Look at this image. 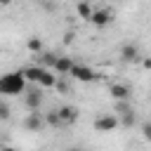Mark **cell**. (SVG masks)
<instances>
[{"instance_id":"1","label":"cell","mask_w":151,"mask_h":151,"mask_svg":"<svg viewBox=\"0 0 151 151\" xmlns=\"http://www.w3.org/2000/svg\"><path fill=\"white\" fill-rule=\"evenodd\" d=\"M24 90H26V78L21 71H9L0 76V94L14 97V94H24Z\"/></svg>"},{"instance_id":"2","label":"cell","mask_w":151,"mask_h":151,"mask_svg":"<svg viewBox=\"0 0 151 151\" xmlns=\"http://www.w3.org/2000/svg\"><path fill=\"white\" fill-rule=\"evenodd\" d=\"M116 113L120 116L118 118V125H123V127H132L137 123V116H134V109L130 106V99L127 101H118L116 104Z\"/></svg>"},{"instance_id":"3","label":"cell","mask_w":151,"mask_h":151,"mask_svg":"<svg viewBox=\"0 0 151 151\" xmlns=\"http://www.w3.org/2000/svg\"><path fill=\"white\" fill-rule=\"evenodd\" d=\"M68 76H73V78L80 80V83H92V80H97V73H94L90 66H85V64H76V61H73Z\"/></svg>"},{"instance_id":"4","label":"cell","mask_w":151,"mask_h":151,"mask_svg":"<svg viewBox=\"0 0 151 151\" xmlns=\"http://www.w3.org/2000/svg\"><path fill=\"white\" fill-rule=\"evenodd\" d=\"M90 24H94L97 28H104V26H109L111 21H113V12L109 9V7H101V9H92V14H90V19H87Z\"/></svg>"},{"instance_id":"5","label":"cell","mask_w":151,"mask_h":151,"mask_svg":"<svg viewBox=\"0 0 151 151\" xmlns=\"http://www.w3.org/2000/svg\"><path fill=\"white\" fill-rule=\"evenodd\" d=\"M24 101H26V109H28V111H38V109H40V104H42V92L38 90V85L24 90Z\"/></svg>"},{"instance_id":"6","label":"cell","mask_w":151,"mask_h":151,"mask_svg":"<svg viewBox=\"0 0 151 151\" xmlns=\"http://www.w3.org/2000/svg\"><path fill=\"white\" fill-rule=\"evenodd\" d=\"M116 127H118V116H116V113L94 118V130H97V132H113Z\"/></svg>"},{"instance_id":"7","label":"cell","mask_w":151,"mask_h":151,"mask_svg":"<svg viewBox=\"0 0 151 151\" xmlns=\"http://www.w3.org/2000/svg\"><path fill=\"white\" fill-rule=\"evenodd\" d=\"M120 59H123L125 64H134V61H139V59H142V52H139V47H137V45L127 42V45H123V47H120Z\"/></svg>"},{"instance_id":"8","label":"cell","mask_w":151,"mask_h":151,"mask_svg":"<svg viewBox=\"0 0 151 151\" xmlns=\"http://www.w3.org/2000/svg\"><path fill=\"white\" fill-rule=\"evenodd\" d=\"M109 92H111V97H113L116 101H127V99L132 97V92H130V87H127L125 83H111V85H109Z\"/></svg>"},{"instance_id":"9","label":"cell","mask_w":151,"mask_h":151,"mask_svg":"<svg viewBox=\"0 0 151 151\" xmlns=\"http://www.w3.org/2000/svg\"><path fill=\"white\" fill-rule=\"evenodd\" d=\"M57 116H59L61 125H73V123L78 120V109L66 104V106H59V109H57Z\"/></svg>"},{"instance_id":"10","label":"cell","mask_w":151,"mask_h":151,"mask_svg":"<svg viewBox=\"0 0 151 151\" xmlns=\"http://www.w3.org/2000/svg\"><path fill=\"white\" fill-rule=\"evenodd\" d=\"M24 127H26L28 132H40V130L45 127V120H42V116H40L38 111H31V113L24 118Z\"/></svg>"},{"instance_id":"11","label":"cell","mask_w":151,"mask_h":151,"mask_svg":"<svg viewBox=\"0 0 151 151\" xmlns=\"http://www.w3.org/2000/svg\"><path fill=\"white\" fill-rule=\"evenodd\" d=\"M71 66H73V59L71 57H57L54 64H52V68L57 71V76H68Z\"/></svg>"},{"instance_id":"12","label":"cell","mask_w":151,"mask_h":151,"mask_svg":"<svg viewBox=\"0 0 151 151\" xmlns=\"http://www.w3.org/2000/svg\"><path fill=\"white\" fill-rule=\"evenodd\" d=\"M42 71H45V66H28V68H24L21 73H24V78H26L28 83H35V85H38V80H40Z\"/></svg>"},{"instance_id":"13","label":"cell","mask_w":151,"mask_h":151,"mask_svg":"<svg viewBox=\"0 0 151 151\" xmlns=\"http://www.w3.org/2000/svg\"><path fill=\"white\" fill-rule=\"evenodd\" d=\"M54 83H57V76H54L50 68H45L42 76H40V80H38V85H40V87H54Z\"/></svg>"},{"instance_id":"14","label":"cell","mask_w":151,"mask_h":151,"mask_svg":"<svg viewBox=\"0 0 151 151\" xmlns=\"http://www.w3.org/2000/svg\"><path fill=\"white\" fill-rule=\"evenodd\" d=\"M76 14H78L80 19H90V14H92V5H90L87 0H80V2L76 5Z\"/></svg>"},{"instance_id":"15","label":"cell","mask_w":151,"mask_h":151,"mask_svg":"<svg viewBox=\"0 0 151 151\" xmlns=\"http://www.w3.org/2000/svg\"><path fill=\"white\" fill-rule=\"evenodd\" d=\"M42 120H45V125H50V127H64V125H61V120H59V116H57V109L47 111Z\"/></svg>"},{"instance_id":"16","label":"cell","mask_w":151,"mask_h":151,"mask_svg":"<svg viewBox=\"0 0 151 151\" xmlns=\"http://www.w3.org/2000/svg\"><path fill=\"white\" fill-rule=\"evenodd\" d=\"M26 47H28L33 54H40V52H42V40H40L38 35H31L28 42H26Z\"/></svg>"},{"instance_id":"17","label":"cell","mask_w":151,"mask_h":151,"mask_svg":"<svg viewBox=\"0 0 151 151\" xmlns=\"http://www.w3.org/2000/svg\"><path fill=\"white\" fill-rule=\"evenodd\" d=\"M54 59H57V54H52V52H40V61H42V66H52Z\"/></svg>"},{"instance_id":"18","label":"cell","mask_w":151,"mask_h":151,"mask_svg":"<svg viewBox=\"0 0 151 151\" xmlns=\"http://www.w3.org/2000/svg\"><path fill=\"white\" fill-rule=\"evenodd\" d=\"M9 118V106L5 101H0V120H7Z\"/></svg>"},{"instance_id":"19","label":"cell","mask_w":151,"mask_h":151,"mask_svg":"<svg viewBox=\"0 0 151 151\" xmlns=\"http://www.w3.org/2000/svg\"><path fill=\"white\" fill-rule=\"evenodd\" d=\"M142 134H144V139H149V137H151V125H149V123H144V125H142Z\"/></svg>"},{"instance_id":"20","label":"cell","mask_w":151,"mask_h":151,"mask_svg":"<svg viewBox=\"0 0 151 151\" xmlns=\"http://www.w3.org/2000/svg\"><path fill=\"white\" fill-rule=\"evenodd\" d=\"M142 66H144V68H151V59L144 57V59H142Z\"/></svg>"},{"instance_id":"21","label":"cell","mask_w":151,"mask_h":151,"mask_svg":"<svg viewBox=\"0 0 151 151\" xmlns=\"http://www.w3.org/2000/svg\"><path fill=\"white\" fill-rule=\"evenodd\" d=\"M0 151H21V149H17V146H2Z\"/></svg>"},{"instance_id":"22","label":"cell","mask_w":151,"mask_h":151,"mask_svg":"<svg viewBox=\"0 0 151 151\" xmlns=\"http://www.w3.org/2000/svg\"><path fill=\"white\" fill-rule=\"evenodd\" d=\"M12 0H0V7H5V5H9Z\"/></svg>"},{"instance_id":"23","label":"cell","mask_w":151,"mask_h":151,"mask_svg":"<svg viewBox=\"0 0 151 151\" xmlns=\"http://www.w3.org/2000/svg\"><path fill=\"white\" fill-rule=\"evenodd\" d=\"M66 151H83V149H78V146H71V149H66Z\"/></svg>"}]
</instances>
